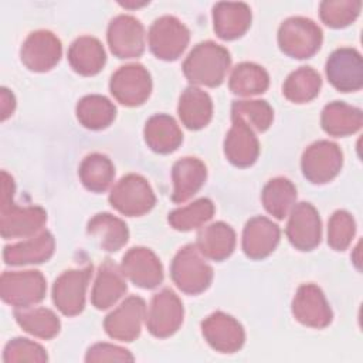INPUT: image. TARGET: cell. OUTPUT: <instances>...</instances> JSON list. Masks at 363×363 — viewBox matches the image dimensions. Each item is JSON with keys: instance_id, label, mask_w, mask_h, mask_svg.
Returning <instances> with one entry per match:
<instances>
[{"instance_id": "b9f144b4", "label": "cell", "mask_w": 363, "mask_h": 363, "mask_svg": "<svg viewBox=\"0 0 363 363\" xmlns=\"http://www.w3.org/2000/svg\"><path fill=\"white\" fill-rule=\"evenodd\" d=\"M3 360L4 362H45L47 353L40 345L28 339L16 337L6 345Z\"/></svg>"}, {"instance_id": "9c48e42d", "label": "cell", "mask_w": 363, "mask_h": 363, "mask_svg": "<svg viewBox=\"0 0 363 363\" xmlns=\"http://www.w3.org/2000/svg\"><path fill=\"white\" fill-rule=\"evenodd\" d=\"M342 152L337 145L319 140L312 143L302 156V172L303 176L315 183L322 184L332 180L342 167Z\"/></svg>"}, {"instance_id": "7bdbcfd3", "label": "cell", "mask_w": 363, "mask_h": 363, "mask_svg": "<svg viewBox=\"0 0 363 363\" xmlns=\"http://www.w3.org/2000/svg\"><path fill=\"white\" fill-rule=\"evenodd\" d=\"M86 362H132L133 356L119 346L109 343H98L88 349Z\"/></svg>"}, {"instance_id": "ffe728a7", "label": "cell", "mask_w": 363, "mask_h": 363, "mask_svg": "<svg viewBox=\"0 0 363 363\" xmlns=\"http://www.w3.org/2000/svg\"><path fill=\"white\" fill-rule=\"evenodd\" d=\"M231 118L233 126L224 142L225 156L238 167L251 166L259 153L258 139L254 135V130L241 118L234 115H231Z\"/></svg>"}, {"instance_id": "d4e9b609", "label": "cell", "mask_w": 363, "mask_h": 363, "mask_svg": "<svg viewBox=\"0 0 363 363\" xmlns=\"http://www.w3.org/2000/svg\"><path fill=\"white\" fill-rule=\"evenodd\" d=\"M214 30L223 40L241 37L251 24V10L244 3H218L213 11Z\"/></svg>"}, {"instance_id": "7c38bea8", "label": "cell", "mask_w": 363, "mask_h": 363, "mask_svg": "<svg viewBox=\"0 0 363 363\" xmlns=\"http://www.w3.org/2000/svg\"><path fill=\"white\" fill-rule=\"evenodd\" d=\"M329 82L342 92L357 91L363 85V62L353 48H339L326 61Z\"/></svg>"}, {"instance_id": "44dd1931", "label": "cell", "mask_w": 363, "mask_h": 363, "mask_svg": "<svg viewBox=\"0 0 363 363\" xmlns=\"http://www.w3.org/2000/svg\"><path fill=\"white\" fill-rule=\"evenodd\" d=\"M279 241V228L267 217L251 218L242 233V250L248 258L261 259L269 255Z\"/></svg>"}, {"instance_id": "8d00e7d4", "label": "cell", "mask_w": 363, "mask_h": 363, "mask_svg": "<svg viewBox=\"0 0 363 363\" xmlns=\"http://www.w3.org/2000/svg\"><path fill=\"white\" fill-rule=\"evenodd\" d=\"M320 75L311 67H301L294 71L284 84V95L295 102L303 104L313 99L320 89Z\"/></svg>"}, {"instance_id": "74e56055", "label": "cell", "mask_w": 363, "mask_h": 363, "mask_svg": "<svg viewBox=\"0 0 363 363\" xmlns=\"http://www.w3.org/2000/svg\"><path fill=\"white\" fill-rule=\"evenodd\" d=\"M214 206L208 199H199L194 203L176 208L169 214V223L173 228L180 231H189L203 225L213 217Z\"/></svg>"}, {"instance_id": "ab89813d", "label": "cell", "mask_w": 363, "mask_h": 363, "mask_svg": "<svg viewBox=\"0 0 363 363\" xmlns=\"http://www.w3.org/2000/svg\"><path fill=\"white\" fill-rule=\"evenodd\" d=\"M360 1H323L320 4L322 21L333 28H340L350 24L360 11Z\"/></svg>"}, {"instance_id": "e0dca14e", "label": "cell", "mask_w": 363, "mask_h": 363, "mask_svg": "<svg viewBox=\"0 0 363 363\" xmlns=\"http://www.w3.org/2000/svg\"><path fill=\"white\" fill-rule=\"evenodd\" d=\"M122 272L138 286L156 288L163 281V268L159 258L147 248H130L122 258Z\"/></svg>"}, {"instance_id": "ac0fdd59", "label": "cell", "mask_w": 363, "mask_h": 363, "mask_svg": "<svg viewBox=\"0 0 363 363\" xmlns=\"http://www.w3.org/2000/svg\"><path fill=\"white\" fill-rule=\"evenodd\" d=\"M203 336L208 345L223 353H233L244 345V329L230 315L216 312L201 323Z\"/></svg>"}, {"instance_id": "8992f818", "label": "cell", "mask_w": 363, "mask_h": 363, "mask_svg": "<svg viewBox=\"0 0 363 363\" xmlns=\"http://www.w3.org/2000/svg\"><path fill=\"white\" fill-rule=\"evenodd\" d=\"M155 194L149 183L138 174L122 177L109 194V203L125 216H142L155 206Z\"/></svg>"}, {"instance_id": "cb8c5ba5", "label": "cell", "mask_w": 363, "mask_h": 363, "mask_svg": "<svg viewBox=\"0 0 363 363\" xmlns=\"http://www.w3.org/2000/svg\"><path fill=\"white\" fill-rule=\"evenodd\" d=\"M54 252V237L48 231L28 238L14 245H6L3 259L9 265L40 264L47 261Z\"/></svg>"}, {"instance_id": "7402d4cb", "label": "cell", "mask_w": 363, "mask_h": 363, "mask_svg": "<svg viewBox=\"0 0 363 363\" xmlns=\"http://www.w3.org/2000/svg\"><path fill=\"white\" fill-rule=\"evenodd\" d=\"M125 274L116 264L106 259L98 271L94 288H92V305L96 309L111 308L128 289Z\"/></svg>"}, {"instance_id": "1f68e13d", "label": "cell", "mask_w": 363, "mask_h": 363, "mask_svg": "<svg viewBox=\"0 0 363 363\" xmlns=\"http://www.w3.org/2000/svg\"><path fill=\"white\" fill-rule=\"evenodd\" d=\"M115 105L101 95L84 96L77 105V118L88 129H104L115 119Z\"/></svg>"}, {"instance_id": "f35d334b", "label": "cell", "mask_w": 363, "mask_h": 363, "mask_svg": "<svg viewBox=\"0 0 363 363\" xmlns=\"http://www.w3.org/2000/svg\"><path fill=\"white\" fill-rule=\"evenodd\" d=\"M231 115L241 118L252 130L264 132L269 128L274 112L265 101H237L233 104Z\"/></svg>"}, {"instance_id": "5bb4252c", "label": "cell", "mask_w": 363, "mask_h": 363, "mask_svg": "<svg viewBox=\"0 0 363 363\" xmlns=\"http://www.w3.org/2000/svg\"><path fill=\"white\" fill-rule=\"evenodd\" d=\"M108 43L118 58H136L145 50V30L132 16H118L108 27Z\"/></svg>"}, {"instance_id": "4316f807", "label": "cell", "mask_w": 363, "mask_h": 363, "mask_svg": "<svg viewBox=\"0 0 363 363\" xmlns=\"http://www.w3.org/2000/svg\"><path fill=\"white\" fill-rule=\"evenodd\" d=\"M145 140L152 150L157 153H170L180 146L183 133L172 116L160 113L152 116L146 122Z\"/></svg>"}, {"instance_id": "7a4b0ae2", "label": "cell", "mask_w": 363, "mask_h": 363, "mask_svg": "<svg viewBox=\"0 0 363 363\" xmlns=\"http://www.w3.org/2000/svg\"><path fill=\"white\" fill-rule=\"evenodd\" d=\"M230 62V54L224 47L204 41L190 51L183 62V71L191 84L218 86L225 78Z\"/></svg>"}, {"instance_id": "603a6c76", "label": "cell", "mask_w": 363, "mask_h": 363, "mask_svg": "<svg viewBox=\"0 0 363 363\" xmlns=\"http://www.w3.org/2000/svg\"><path fill=\"white\" fill-rule=\"evenodd\" d=\"M206 176V164L201 160L196 157H183L177 160L172 172L174 183L172 200L174 203H183L189 200L204 184Z\"/></svg>"}, {"instance_id": "277c9868", "label": "cell", "mask_w": 363, "mask_h": 363, "mask_svg": "<svg viewBox=\"0 0 363 363\" xmlns=\"http://www.w3.org/2000/svg\"><path fill=\"white\" fill-rule=\"evenodd\" d=\"M279 48L294 58L312 57L322 44V30L309 18L291 17L278 31Z\"/></svg>"}, {"instance_id": "6da1fadb", "label": "cell", "mask_w": 363, "mask_h": 363, "mask_svg": "<svg viewBox=\"0 0 363 363\" xmlns=\"http://www.w3.org/2000/svg\"><path fill=\"white\" fill-rule=\"evenodd\" d=\"M14 182L7 172H1V214L0 228L3 238H20L35 234L44 225L47 213L41 207H18L13 203Z\"/></svg>"}, {"instance_id": "e575fe53", "label": "cell", "mask_w": 363, "mask_h": 363, "mask_svg": "<svg viewBox=\"0 0 363 363\" xmlns=\"http://www.w3.org/2000/svg\"><path fill=\"white\" fill-rule=\"evenodd\" d=\"M261 197L265 210L278 220H282L295 204L296 189L288 179L277 177L267 183Z\"/></svg>"}, {"instance_id": "ee69618b", "label": "cell", "mask_w": 363, "mask_h": 363, "mask_svg": "<svg viewBox=\"0 0 363 363\" xmlns=\"http://www.w3.org/2000/svg\"><path fill=\"white\" fill-rule=\"evenodd\" d=\"M16 106V101H14V95L7 89V88H1L0 91V111H1V121H6L14 111Z\"/></svg>"}, {"instance_id": "836d02e7", "label": "cell", "mask_w": 363, "mask_h": 363, "mask_svg": "<svg viewBox=\"0 0 363 363\" xmlns=\"http://www.w3.org/2000/svg\"><path fill=\"white\" fill-rule=\"evenodd\" d=\"M17 323L28 333L51 339L60 332V320L57 315L47 308H18L14 312Z\"/></svg>"}, {"instance_id": "2e32d148", "label": "cell", "mask_w": 363, "mask_h": 363, "mask_svg": "<svg viewBox=\"0 0 363 363\" xmlns=\"http://www.w3.org/2000/svg\"><path fill=\"white\" fill-rule=\"evenodd\" d=\"M286 237L301 251L313 250L320 242V218L312 204L299 203L292 208Z\"/></svg>"}, {"instance_id": "484cf974", "label": "cell", "mask_w": 363, "mask_h": 363, "mask_svg": "<svg viewBox=\"0 0 363 363\" xmlns=\"http://www.w3.org/2000/svg\"><path fill=\"white\" fill-rule=\"evenodd\" d=\"M196 247L204 257L223 261L231 255L235 247V233L230 225L221 221L210 224L200 230Z\"/></svg>"}, {"instance_id": "60d3db41", "label": "cell", "mask_w": 363, "mask_h": 363, "mask_svg": "<svg viewBox=\"0 0 363 363\" xmlns=\"http://www.w3.org/2000/svg\"><path fill=\"white\" fill-rule=\"evenodd\" d=\"M354 230V221L349 213L343 210L335 211L329 220L328 244L336 251H343L350 244Z\"/></svg>"}, {"instance_id": "4fadbf2b", "label": "cell", "mask_w": 363, "mask_h": 363, "mask_svg": "<svg viewBox=\"0 0 363 363\" xmlns=\"http://www.w3.org/2000/svg\"><path fill=\"white\" fill-rule=\"evenodd\" d=\"M145 316V301L139 296H129L105 318L104 326L112 339L132 342L139 336Z\"/></svg>"}, {"instance_id": "30bf717a", "label": "cell", "mask_w": 363, "mask_h": 363, "mask_svg": "<svg viewBox=\"0 0 363 363\" xmlns=\"http://www.w3.org/2000/svg\"><path fill=\"white\" fill-rule=\"evenodd\" d=\"M109 88L116 101L126 106H136L149 98L152 81L143 65L129 64L112 75Z\"/></svg>"}, {"instance_id": "5b68a950", "label": "cell", "mask_w": 363, "mask_h": 363, "mask_svg": "<svg viewBox=\"0 0 363 363\" xmlns=\"http://www.w3.org/2000/svg\"><path fill=\"white\" fill-rule=\"evenodd\" d=\"M45 278L40 271H6L0 278V295L16 308H30L43 301Z\"/></svg>"}, {"instance_id": "ba28073f", "label": "cell", "mask_w": 363, "mask_h": 363, "mask_svg": "<svg viewBox=\"0 0 363 363\" xmlns=\"http://www.w3.org/2000/svg\"><path fill=\"white\" fill-rule=\"evenodd\" d=\"M91 274L92 265H86L81 269L65 271L55 279L52 286V301L64 315L75 316L82 312Z\"/></svg>"}, {"instance_id": "d6a6232c", "label": "cell", "mask_w": 363, "mask_h": 363, "mask_svg": "<svg viewBox=\"0 0 363 363\" xmlns=\"http://www.w3.org/2000/svg\"><path fill=\"white\" fill-rule=\"evenodd\" d=\"M79 179L82 184L95 193L105 191L115 176L112 162L101 153L88 155L79 166Z\"/></svg>"}, {"instance_id": "f1b7e54d", "label": "cell", "mask_w": 363, "mask_h": 363, "mask_svg": "<svg viewBox=\"0 0 363 363\" xmlns=\"http://www.w3.org/2000/svg\"><path fill=\"white\" fill-rule=\"evenodd\" d=\"M86 230L88 234L99 241L101 248L108 252L121 250L129 237L126 224L109 213H99L94 216L89 220Z\"/></svg>"}, {"instance_id": "8fae6325", "label": "cell", "mask_w": 363, "mask_h": 363, "mask_svg": "<svg viewBox=\"0 0 363 363\" xmlns=\"http://www.w3.org/2000/svg\"><path fill=\"white\" fill-rule=\"evenodd\" d=\"M146 316L149 332L156 337H167L173 335L183 322V305L173 291L163 289L153 296Z\"/></svg>"}, {"instance_id": "d6986e66", "label": "cell", "mask_w": 363, "mask_h": 363, "mask_svg": "<svg viewBox=\"0 0 363 363\" xmlns=\"http://www.w3.org/2000/svg\"><path fill=\"white\" fill-rule=\"evenodd\" d=\"M295 318L312 328H325L332 320V311L325 299L323 292L313 284L302 285L292 302Z\"/></svg>"}, {"instance_id": "4dcf8cb0", "label": "cell", "mask_w": 363, "mask_h": 363, "mask_svg": "<svg viewBox=\"0 0 363 363\" xmlns=\"http://www.w3.org/2000/svg\"><path fill=\"white\" fill-rule=\"evenodd\" d=\"M363 122L362 111L335 101L328 104L322 112V128L332 136H346L360 129Z\"/></svg>"}, {"instance_id": "9a60e30c", "label": "cell", "mask_w": 363, "mask_h": 363, "mask_svg": "<svg viewBox=\"0 0 363 363\" xmlns=\"http://www.w3.org/2000/svg\"><path fill=\"white\" fill-rule=\"evenodd\" d=\"M20 55L28 69L44 72L60 61L61 43L51 31H34L26 38Z\"/></svg>"}, {"instance_id": "83f0119b", "label": "cell", "mask_w": 363, "mask_h": 363, "mask_svg": "<svg viewBox=\"0 0 363 363\" xmlns=\"http://www.w3.org/2000/svg\"><path fill=\"white\" fill-rule=\"evenodd\" d=\"M68 61L75 72L81 75H95L105 64L102 44L94 37L77 38L68 51Z\"/></svg>"}, {"instance_id": "f546056e", "label": "cell", "mask_w": 363, "mask_h": 363, "mask_svg": "<svg viewBox=\"0 0 363 363\" xmlns=\"http://www.w3.org/2000/svg\"><path fill=\"white\" fill-rule=\"evenodd\" d=\"M177 111L183 125L189 129H201L211 119L213 105L208 94L190 86L182 94Z\"/></svg>"}, {"instance_id": "3957f363", "label": "cell", "mask_w": 363, "mask_h": 363, "mask_svg": "<svg viewBox=\"0 0 363 363\" xmlns=\"http://www.w3.org/2000/svg\"><path fill=\"white\" fill-rule=\"evenodd\" d=\"M193 244L183 247L173 258L170 274L173 282L186 294L197 295L206 291L213 279V269Z\"/></svg>"}, {"instance_id": "52a82bcc", "label": "cell", "mask_w": 363, "mask_h": 363, "mask_svg": "<svg viewBox=\"0 0 363 363\" xmlns=\"http://www.w3.org/2000/svg\"><path fill=\"white\" fill-rule=\"evenodd\" d=\"M189 38L190 34L186 26L172 16L155 20L147 35L150 51L166 61L179 58L189 44Z\"/></svg>"}, {"instance_id": "d590c367", "label": "cell", "mask_w": 363, "mask_h": 363, "mask_svg": "<svg viewBox=\"0 0 363 363\" xmlns=\"http://www.w3.org/2000/svg\"><path fill=\"white\" fill-rule=\"evenodd\" d=\"M269 84L265 69L252 62H242L237 65L230 77V89L242 96L262 94Z\"/></svg>"}]
</instances>
